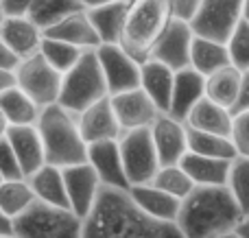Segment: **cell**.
Wrapping results in <instances>:
<instances>
[{"mask_svg":"<svg viewBox=\"0 0 249 238\" xmlns=\"http://www.w3.org/2000/svg\"><path fill=\"white\" fill-rule=\"evenodd\" d=\"M39 52L46 57V61L53 68L64 74L79 61V57L83 55V48L68 42H61V39H55V37H44L42 44H39Z\"/></svg>","mask_w":249,"mask_h":238,"instance_id":"836d02e7","label":"cell"},{"mask_svg":"<svg viewBox=\"0 0 249 238\" xmlns=\"http://www.w3.org/2000/svg\"><path fill=\"white\" fill-rule=\"evenodd\" d=\"M37 199L26 179H2L0 182V210L11 219L20 217L33 201Z\"/></svg>","mask_w":249,"mask_h":238,"instance_id":"1f68e13d","label":"cell"},{"mask_svg":"<svg viewBox=\"0 0 249 238\" xmlns=\"http://www.w3.org/2000/svg\"><path fill=\"white\" fill-rule=\"evenodd\" d=\"M249 109V70H243V79H241V87H238V96L234 101V105L230 107V112L236 116L241 112Z\"/></svg>","mask_w":249,"mask_h":238,"instance_id":"ab89813d","label":"cell"},{"mask_svg":"<svg viewBox=\"0 0 249 238\" xmlns=\"http://www.w3.org/2000/svg\"><path fill=\"white\" fill-rule=\"evenodd\" d=\"M241 79H243V70H238L234 64L223 66V68L214 70L212 74L206 77V96L230 109L238 96Z\"/></svg>","mask_w":249,"mask_h":238,"instance_id":"83f0119b","label":"cell"},{"mask_svg":"<svg viewBox=\"0 0 249 238\" xmlns=\"http://www.w3.org/2000/svg\"><path fill=\"white\" fill-rule=\"evenodd\" d=\"M232 140L238 155H249V109L234 116V129Z\"/></svg>","mask_w":249,"mask_h":238,"instance_id":"74e56055","label":"cell"},{"mask_svg":"<svg viewBox=\"0 0 249 238\" xmlns=\"http://www.w3.org/2000/svg\"><path fill=\"white\" fill-rule=\"evenodd\" d=\"M81 232L83 219L70 208H57L39 199L13 219V234L18 238H81Z\"/></svg>","mask_w":249,"mask_h":238,"instance_id":"8992f818","label":"cell"},{"mask_svg":"<svg viewBox=\"0 0 249 238\" xmlns=\"http://www.w3.org/2000/svg\"><path fill=\"white\" fill-rule=\"evenodd\" d=\"M109 94L140 87V61L133 59L121 44H101L96 48Z\"/></svg>","mask_w":249,"mask_h":238,"instance_id":"30bf717a","label":"cell"},{"mask_svg":"<svg viewBox=\"0 0 249 238\" xmlns=\"http://www.w3.org/2000/svg\"><path fill=\"white\" fill-rule=\"evenodd\" d=\"M127 0H114V2L101 4V7L86 9L90 22L94 24L101 44H121L124 16H127Z\"/></svg>","mask_w":249,"mask_h":238,"instance_id":"484cf974","label":"cell"},{"mask_svg":"<svg viewBox=\"0 0 249 238\" xmlns=\"http://www.w3.org/2000/svg\"><path fill=\"white\" fill-rule=\"evenodd\" d=\"M243 20L249 22V0H245V4H243Z\"/></svg>","mask_w":249,"mask_h":238,"instance_id":"c3c4849f","label":"cell"},{"mask_svg":"<svg viewBox=\"0 0 249 238\" xmlns=\"http://www.w3.org/2000/svg\"><path fill=\"white\" fill-rule=\"evenodd\" d=\"M228 188L238 201L243 214H249V155H236L230 166Z\"/></svg>","mask_w":249,"mask_h":238,"instance_id":"e575fe53","label":"cell"},{"mask_svg":"<svg viewBox=\"0 0 249 238\" xmlns=\"http://www.w3.org/2000/svg\"><path fill=\"white\" fill-rule=\"evenodd\" d=\"M243 4L245 0H201L197 16L190 22L195 35L228 42L243 20Z\"/></svg>","mask_w":249,"mask_h":238,"instance_id":"9c48e42d","label":"cell"},{"mask_svg":"<svg viewBox=\"0 0 249 238\" xmlns=\"http://www.w3.org/2000/svg\"><path fill=\"white\" fill-rule=\"evenodd\" d=\"M107 2H114V0H81V4H83L86 9L101 7V4H107Z\"/></svg>","mask_w":249,"mask_h":238,"instance_id":"bcb514c9","label":"cell"},{"mask_svg":"<svg viewBox=\"0 0 249 238\" xmlns=\"http://www.w3.org/2000/svg\"><path fill=\"white\" fill-rule=\"evenodd\" d=\"M33 0H0V9L7 17H22L29 13Z\"/></svg>","mask_w":249,"mask_h":238,"instance_id":"60d3db41","label":"cell"},{"mask_svg":"<svg viewBox=\"0 0 249 238\" xmlns=\"http://www.w3.org/2000/svg\"><path fill=\"white\" fill-rule=\"evenodd\" d=\"M243 217L228 186H197L181 199L175 223L184 238H216L236 230Z\"/></svg>","mask_w":249,"mask_h":238,"instance_id":"7a4b0ae2","label":"cell"},{"mask_svg":"<svg viewBox=\"0 0 249 238\" xmlns=\"http://www.w3.org/2000/svg\"><path fill=\"white\" fill-rule=\"evenodd\" d=\"M77 122H79L83 140L88 144L101 142V140H118L123 134L121 122L116 118V112L112 107L109 96H105V99L96 101L94 105L83 109L77 116Z\"/></svg>","mask_w":249,"mask_h":238,"instance_id":"9a60e30c","label":"cell"},{"mask_svg":"<svg viewBox=\"0 0 249 238\" xmlns=\"http://www.w3.org/2000/svg\"><path fill=\"white\" fill-rule=\"evenodd\" d=\"M151 184H155L158 188L166 190L168 195L177 197V199H186V197L197 188V184H195L193 177L181 169V164L160 166L158 173H155V177L151 179Z\"/></svg>","mask_w":249,"mask_h":238,"instance_id":"d6a6232c","label":"cell"},{"mask_svg":"<svg viewBox=\"0 0 249 238\" xmlns=\"http://www.w3.org/2000/svg\"><path fill=\"white\" fill-rule=\"evenodd\" d=\"M179 164L193 177V182L197 186H228L232 160L208 157V155H199V153L188 151L181 157Z\"/></svg>","mask_w":249,"mask_h":238,"instance_id":"603a6c76","label":"cell"},{"mask_svg":"<svg viewBox=\"0 0 249 238\" xmlns=\"http://www.w3.org/2000/svg\"><path fill=\"white\" fill-rule=\"evenodd\" d=\"M216 238H241V236H238V232L234 230V232H228V234H221V236H216Z\"/></svg>","mask_w":249,"mask_h":238,"instance_id":"681fc988","label":"cell"},{"mask_svg":"<svg viewBox=\"0 0 249 238\" xmlns=\"http://www.w3.org/2000/svg\"><path fill=\"white\" fill-rule=\"evenodd\" d=\"M13 234V219L4 210H0V236Z\"/></svg>","mask_w":249,"mask_h":238,"instance_id":"ee69618b","label":"cell"},{"mask_svg":"<svg viewBox=\"0 0 249 238\" xmlns=\"http://www.w3.org/2000/svg\"><path fill=\"white\" fill-rule=\"evenodd\" d=\"M127 2L121 46L142 64L149 59L153 46L166 31L173 13L168 0H127Z\"/></svg>","mask_w":249,"mask_h":238,"instance_id":"277c9868","label":"cell"},{"mask_svg":"<svg viewBox=\"0 0 249 238\" xmlns=\"http://www.w3.org/2000/svg\"><path fill=\"white\" fill-rule=\"evenodd\" d=\"M105 96H109V90L96 48H88L79 57L77 64L68 72H64L57 103L68 112H72L74 116H79L86 107L94 105L96 101L105 99Z\"/></svg>","mask_w":249,"mask_h":238,"instance_id":"5b68a950","label":"cell"},{"mask_svg":"<svg viewBox=\"0 0 249 238\" xmlns=\"http://www.w3.org/2000/svg\"><path fill=\"white\" fill-rule=\"evenodd\" d=\"M186 125L193 127L199 131H210V134H219V136H228L232 138V129H234V114L228 107L214 103L212 99L203 96L197 101L193 109L186 116Z\"/></svg>","mask_w":249,"mask_h":238,"instance_id":"7402d4cb","label":"cell"},{"mask_svg":"<svg viewBox=\"0 0 249 238\" xmlns=\"http://www.w3.org/2000/svg\"><path fill=\"white\" fill-rule=\"evenodd\" d=\"M2 179H4V177H2V173H0V182H2Z\"/></svg>","mask_w":249,"mask_h":238,"instance_id":"f5cc1de1","label":"cell"},{"mask_svg":"<svg viewBox=\"0 0 249 238\" xmlns=\"http://www.w3.org/2000/svg\"><path fill=\"white\" fill-rule=\"evenodd\" d=\"M173 83H175V70L168 68L166 64L158 59H144L140 64V87L164 114L171 107Z\"/></svg>","mask_w":249,"mask_h":238,"instance_id":"ffe728a7","label":"cell"},{"mask_svg":"<svg viewBox=\"0 0 249 238\" xmlns=\"http://www.w3.org/2000/svg\"><path fill=\"white\" fill-rule=\"evenodd\" d=\"M121 147V157L124 166L129 186L133 184H149L155 177L160 164L158 149H155L151 127H138V129H127L118 138Z\"/></svg>","mask_w":249,"mask_h":238,"instance_id":"52a82bcc","label":"cell"},{"mask_svg":"<svg viewBox=\"0 0 249 238\" xmlns=\"http://www.w3.org/2000/svg\"><path fill=\"white\" fill-rule=\"evenodd\" d=\"M155 149H158L160 164H179L181 157L188 153V127L184 120H177L171 114H160L151 125Z\"/></svg>","mask_w":249,"mask_h":238,"instance_id":"4fadbf2b","label":"cell"},{"mask_svg":"<svg viewBox=\"0 0 249 238\" xmlns=\"http://www.w3.org/2000/svg\"><path fill=\"white\" fill-rule=\"evenodd\" d=\"M0 238H18L16 234H9V236H0Z\"/></svg>","mask_w":249,"mask_h":238,"instance_id":"816d5d0a","label":"cell"},{"mask_svg":"<svg viewBox=\"0 0 249 238\" xmlns=\"http://www.w3.org/2000/svg\"><path fill=\"white\" fill-rule=\"evenodd\" d=\"M168 7L175 20H184V22H193V17L197 16L201 0H168Z\"/></svg>","mask_w":249,"mask_h":238,"instance_id":"f35d334b","label":"cell"},{"mask_svg":"<svg viewBox=\"0 0 249 238\" xmlns=\"http://www.w3.org/2000/svg\"><path fill=\"white\" fill-rule=\"evenodd\" d=\"M4 17H7V16H4V13H2V9H0V26H2V22H4Z\"/></svg>","mask_w":249,"mask_h":238,"instance_id":"f907efd6","label":"cell"},{"mask_svg":"<svg viewBox=\"0 0 249 238\" xmlns=\"http://www.w3.org/2000/svg\"><path fill=\"white\" fill-rule=\"evenodd\" d=\"M236 232H238V236H241V238H249V214H247V217H243V221L238 223Z\"/></svg>","mask_w":249,"mask_h":238,"instance_id":"f6af8a7d","label":"cell"},{"mask_svg":"<svg viewBox=\"0 0 249 238\" xmlns=\"http://www.w3.org/2000/svg\"><path fill=\"white\" fill-rule=\"evenodd\" d=\"M61 170H64V182H66V192H68L70 210L79 219H86L90 214L92 205H94L101 186H103L99 179V173L94 170V166L90 162L66 166Z\"/></svg>","mask_w":249,"mask_h":238,"instance_id":"7c38bea8","label":"cell"},{"mask_svg":"<svg viewBox=\"0 0 249 238\" xmlns=\"http://www.w3.org/2000/svg\"><path fill=\"white\" fill-rule=\"evenodd\" d=\"M20 61H22V57L18 55L4 39H0V70H13V72H16Z\"/></svg>","mask_w":249,"mask_h":238,"instance_id":"b9f144b4","label":"cell"},{"mask_svg":"<svg viewBox=\"0 0 249 238\" xmlns=\"http://www.w3.org/2000/svg\"><path fill=\"white\" fill-rule=\"evenodd\" d=\"M11 85H16V72L13 70H0V94Z\"/></svg>","mask_w":249,"mask_h":238,"instance_id":"7bdbcfd3","label":"cell"},{"mask_svg":"<svg viewBox=\"0 0 249 238\" xmlns=\"http://www.w3.org/2000/svg\"><path fill=\"white\" fill-rule=\"evenodd\" d=\"M31 184L35 197L44 204L57 205V208H70L68 192H66V182H64V170L59 166L44 164L42 169H37L33 175L24 177Z\"/></svg>","mask_w":249,"mask_h":238,"instance_id":"d4e9b609","label":"cell"},{"mask_svg":"<svg viewBox=\"0 0 249 238\" xmlns=\"http://www.w3.org/2000/svg\"><path fill=\"white\" fill-rule=\"evenodd\" d=\"M0 109L4 112L9 125H35L42 112V107L18 85H11L0 94Z\"/></svg>","mask_w":249,"mask_h":238,"instance_id":"f1b7e54d","label":"cell"},{"mask_svg":"<svg viewBox=\"0 0 249 238\" xmlns=\"http://www.w3.org/2000/svg\"><path fill=\"white\" fill-rule=\"evenodd\" d=\"M188 151L208 157H221V160H234L238 155L232 138L210 134V131H199L193 127H188Z\"/></svg>","mask_w":249,"mask_h":238,"instance_id":"f546056e","label":"cell"},{"mask_svg":"<svg viewBox=\"0 0 249 238\" xmlns=\"http://www.w3.org/2000/svg\"><path fill=\"white\" fill-rule=\"evenodd\" d=\"M86 9L81 4V0H33L26 17L33 20L39 29H48V26L57 24L59 20H64L66 16L74 11Z\"/></svg>","mask_w":249,"mask_h":238,"instance_id":"4dcf8cb0","label":"cell"},{"mask_svg":"<svg viewBox=\"0 0 249 238\" xmlns=\"http://www.w3.org/2000/svg\"><path fill=\"white\" fill-rule=\"evenodd\" d=\"M88 162L99 173V179L103 186L129 190L118 140H101V142L88 144Z\"/></svg>","mask_w":249,"mask_h":238,"instance_id":"2e32d148","label":"cell"},{"mask_svg":"<svg viewBox=\"0 0 249 238\" xmlns=\"http://www.w3.org/2000/svg\"><path fill=\"white\" fill-rule=\"evenodd\" d=\"M228 52L230 61L236 66L238 70H249V22L241 20L230 35L228 42Z\"/></svg>","mask_w":249,"mask_h":238,"instance_id":"d590c367","label":"cell"},{"mask_svg":"<svg viewBox=\"0 0 249 238\" xmlns=\"http://www.w3.org/2000/svg\"><path fill=\"white\" fill-rule=\"evenodd\" d=\"M81 238H184L177 223L160 221L138 208L129 190L101 186Z\"/></svg>","mask_w":249,"mask_h":238,"instance_id":"6da1fadb","label":"cell"},{"mask_svg":"<svg viewBox=\"0 0 249 238\" xmlns=\"http://www.w3.org/2000/svg\"><path fill=\"white\" fill-rule=\"evenodd\" d=\"M129 195L138 204V208L144 210L151 217L160 219V221H177L181 199L168 195L166 190L158 188L155 184H133V186H129Z\"/></svg>","mask_w":249,"mask_h":238,"instance_id":"44dd1931","label":"cell"},{"mask_svg":"<svg viewBox=\"0 0 249 238\" xmlns=\"http://www.w3.org/2000/svg\"><path fill=\"white\" fill-rule=\"evenodd\" d=\"M195 31L190 26V22L175 20L173 17L168 22L166 31L162 33V37L158 39V44L153 46L149 59H158L162 64H166L168 68L184 70L190 66V48H193Z\"/></svg>","mask_w":249,"mask_h":238,"instance_id":"8fae6325","label":"cell"},{"mask_svg":"<svg viewBox=\"0 0 249 238\" xmlns=\"http://www.w3.org/2000/svg\"><path fill=\"white\" fill-rule=\"evenodd\" d=\"M0 173H2L4 179H24V173H22V166L16 157V151H13L11 142L4 138H0Z\"/></svg>","mask_w":249,"mask_h":238,"instance_id":"8d00e7d4","label":"cell"},{"mask_svg":"<svg viewBox=\"0 0 249 238\" xmlns=\"http://www.w3.org/2000/svg\"><path fill=\"white\" fill-rule=\"evenodd\" d=\"M232 64L230 61V52H228V44L225 42H216L210 37H201L195 35L193 39V48H190V66L197 72H201L203 77L212 74L214 70L223 68V66Z\"/></svg>","mask_w":249,"mask_h":238,"instance_id":"4316f807","label":"cell"},{"mask_svg":"<svg viewBox=\"0 0 249 238\" xmlns=\"http://www.w3.org/2000/svg\"><path fill=\"white\" fill-rule=\"evenodd\" d=\"M7 140L11 142L16 157L22 166L24 177L33 175L37 169L46 164V155H44V144L39 138L37 125H9Z\"/></svg>","mask_w":249,"mask_h":238,"instance_id":"e0dca14e","label":"cell"},{"mask_svg":"<svg viewBox=\"0 0 249 238\" xmlns=\"http://www.w3.org/2000/svg\"><path fill=\"white\" fill-rule=\"evenodd\" d=\"M35 125L44 144L46 164L66 169L88 162V142L83 140L77 116L72 112L61 107L59 103H51L42 107Z\"/></svg>","mask_w":249,"mask_h":238,"instance_id":"3957f363","label":"cell"},{"mask_svg":"<svg viewBox=\"0 0 249 238\" xmlns=\"http://www.w3.org/2000/svg\"><path fill=\"white\" fill-rule=\"evenodd\" d=\"M42 33H44V37L61 39V42L74 44V46L83 48V51L101 46V37H99V33H96L94 24L90 22V17H88L86 9L70 13V16H66L64 20H59L57 24L44 29Z\"/></svg>","mask_w":249,"mask_h":238,"instance_id":"d6986e66","label":"cell"},{"mask_svg":"<svg viewBox=\"0 0 249 238\" xmlns=\"http://www.w3.org/2000/svg\"><path fill=\"white\" fill-rule=\"evenodd\" d=\"M0 39H4V42L24 59V57L39 51L44 33H42V29H39L33 20H29L26 16L4 17L2 26H0Z\"/></svg>","mask_w":249,"mask_h":238,"instance_id":"cb8c5ba5","label":"cell"},{"mask_svg":"<svg viewBox=\"0 0 249 238\" xmlns=\"http://www.w3.org/2000/svg\"><path fill=\"white\" fill-rule=\"evenodd\" d=\"M61 77L64 74L53 68L39 51L24 57L16 68V85L22 92H26L39 107L57 103L61 90Z\"/></svg>","mask_w":249,"mask_h":238,"instance_id":"ba28073f","label":"cell"},{"mask_svg":"<svg viewBox=\"0 0 249 238\" xmlns=\"http://www.w3.org/2000/svg\"><path fill=\"white\" fill-rule=\"evenodd\" d=\"M203 96H206V77L201 72H197L193 66H188L184 70H177L175 83H173L171 107H168L166 114H171L177 120H186L188 112Z\"/></svg>","mask_w":249,"mask_h":238,"instance_id":"ac0fdd59","label":"cell"},{"mask_svg":"<svg viewBox=\"0 0 249 238\" xmlns=\"http://www.w3.org/2000/svg\"><path fill=\"white\" fill-rule=\"evenodd\" d=\"M109 101H112V107L116 112L123 131L138 129V127H151L155 118L164 114L160 112V107L142 87L121 92V94H109Z\"/></svg>","mask_w":249,"mask_h":238,"instance_id":"5bb4252c","label":"cell"},{"mask_svg":"<svg viewBox=\"0 0 249 238\" xmlns=\"http://www.w3.org/2000/svg\"><path fill=\"white\" fill-rule=\"evenodd\" d=\"M7 129H9V120H7V116H4V112L0 109V138L7 136Z\"/></svg>","mask_w":249,"mask_h":238,"instance_id":"7dc6e473","label":"cell"}]
</instances>
